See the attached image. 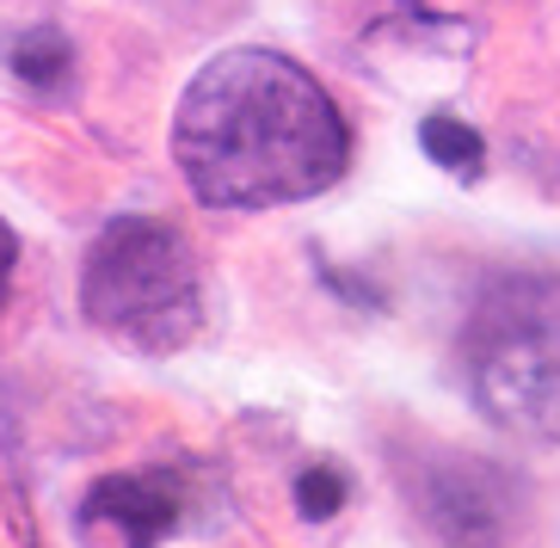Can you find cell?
<instances>
[{
  "mask_svg": "<svg viewBox=\"0 0 560 548\" xmlns=\"http://www.w3.org/2000/svg\"><path fill=\"white\" fill-rule=\"evenodd\" d=\"M407 499L444 548H511L529 517V487L487 456L438 450L407 468Z\"/></svg>",
  "mask_w": 560,
  "mask_h": 548,
  "instance_id": "cell-4",
  "label": "cell"
},
{
  "mask_svg": "<svg viewBox=\"0 0 560 548\" xmlns=\"http://www.w3.org/2000/svg\"><path fill=\"white\" fill-rule=\"evenodd\" d=\"M7 68H13L32 93H56V86L68 81V68H74V44H68L56 25H32V32H19L13 44H7Z\"/></svg>",
  "mask_w": 560,
  "mask_h": 548,
  "instance_id": "cell-7",
  "label": "cell"
},
{
  "mask_svg": "<svg viewBox=\"0 0 560 548\" xmlns=\"http://www.w3.org/2000/svg\"><path fill=\"white\" fill-rule=\"evenodd\" d=\"M13 271H19V234L0 222V308H7V296H13Z\"/></svg>",
  "mask_w": 560,
  "mask_h": 548,
  "instance_id": "cell-9",
  "label": "cell"
},
{
  "mask_svg": "<svg viewBox=\"0 0 560 548\" xmlns=\"http://www.w3.org/2000/svg\"><path fill=\"white\" fill-rule=\"evenodd\" d=\"M419 149H425L431 166H444V173H456V179H468V185L487 173V136H480L475 124H462L456 112L419 117Z\"/></svg>",
  "mask_w": 560,
  "mask_h": 548,
  "instance_id": "cell-6",
  "label": "cell"
},
{
  "mask_svg": "<svg viewBox=\"0 0 560 548\" xmlns=\"http://www.w3.org/2000/svg\"><path fill=\"white\" fill-rule=\"evenodd\" d=\"M185 493L166 468H142V475H105L93 481L81 505V536L93 548H161L179 530Z\"/></svg>",
  "mask_w": 560,
  "mask_h": 548,
  "instance_id": "cell-5",
  "label": "cell"
},
{
  "mask_svg": "<svg viewBox=\"0 0 560 548\" xmlns=\"http://www.w3.org/2000/svg\"><path fill=\"white\" fill-rule=\"evenodd\" d=\"M81 315L149 358L185 351L203 333V271L191 241L161 217H117L86 253Z\"/></svg>",
  "mask_w": 560,
  "mask_h": 548,
  "instance_id": "cell-3",
  "label": "cell"
},
{
  "mask_svg": "<svg viewBox=\"0 0 560 548\" xmlns=\"http://www.w3.org/2000/svg\"><path fill=\"white\" fill-rule=\"evenodd\" d=\"M339 505H346V475H339L332 463L302 468V475H296V512L320 524V517H332Z\"/></svg>",
  "mask_w": 560,
  "mask_h": 548,
  "instance_id": "cell-8",
  "label": "cell"
},
{
  "mask_svg": "<svg viewBox=\"0 0 560 548\" xmlns=\"http://www.w3.org/2000/svg\"><path fill=\"white\" fill-rule=\"evenodd\" d=\"M173 161L210 210H278L346 179L351 130L296 56L234 44L179 93Z\"/></svg>",
  "mask_w": 560,
  "mask_h": 548,
  "instance_id": "cell-1",
  "label": "cell"
},
{
  "mask_svg": "<svg viewBox=\"0 0 560 548\" xmlns=\"http://www.w3.org/2000/svg\"><path fill=\"white\" fill-rule=\"evenodd\" d=\"M468 395L499 432L560 444V278H493L462 327Z\"/></svg>",
  "mask_w": 560,
  "mask_h": 548,
  "instance_id": "cell-2",
  "label": "cell"
}]
</instances>
